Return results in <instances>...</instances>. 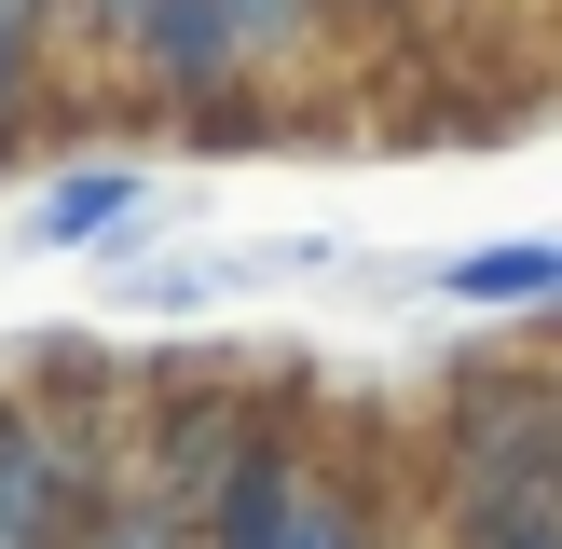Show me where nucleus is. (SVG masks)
<instances>
[{
    "mask_svg": "<svg viewBox=\"0 0 562 549\" xmlns=\"http://www.w3.org/2000/svg\"><path fill=\"white\" fill-rule=\"evenodd\" d=\"M137 206H151V179H137V165H82V179H55L42 206H27V247H110Z\"/></svg>",
    "mask_w": 562,
    "mask_h": 549,
    "instance_id": "obj_1",
    "label": "nucleus"
},
{
    "mask_svg": "<svg viewBox=\"0 0 562 549\" xmlns=\"http://www.w3.org/2000/svg\"><path fill=\"white\" fill-rule=\"evenodd\" d=\"M562 274V247H481V261H453V302H536Z\"/></svg>",
    "mask_w": 562,
    "mask_h": 549,
    "instance_id": "obj_2",
    "label": "nucleus"
}]
</instances>
